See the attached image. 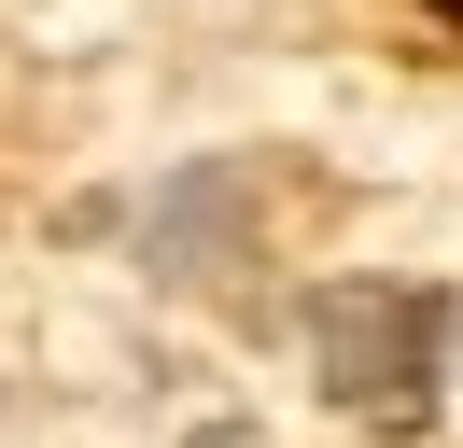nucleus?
Wrapping results in <instances>:
<instances>
[{
	"label": "nucleus",
	"instance_id": "obj_1",
	"mask_svg": "<svg viewBox=\"0 0 463 448\" xmlns=\"http://www.w3.org/2000/svg\"><path fill=\"white\" fill-rule=\"evenodd\" d=\"M309 364H323V392L351 420L407 434V420H435V378H449V294H421V280H337L309 308Z\"/></svg>",
	"mask_w": 463,
	"mask_h": 448
}]
</instances>
